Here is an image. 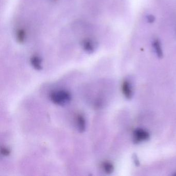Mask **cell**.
<instances>
[{"instance_id": "6da1fadb", "label": "cell", "mask_w": 176, "mask_h": 176, "mask_svg": "<svg viewBox=\"0 0 176 176\" xmlns=\"http://www.w3.org/2000/svg\"><path fill=\"white\" fill-rule=\"evenodd\" d=\"M50 99L55 104L63 106L70 102L72 95L67 90L60 89L51 92L50 94Z\"/></svg>"}, {"instance_id": "7a4b0ae2", "label": "cell", "mask_w": 176, "mask_h": 176, "mask_svg": "<svg viewBox=\"0 0 176 176\" xmlns=\"http://www.w3.org/2000/svg\"><path fill=\"white\" fill-rule=\"evenodd\" d=\"M149 134L147 131L142 129H137L134 132L133 138L136 143H141L149 138Z\"/></svg>"}, {"instance_id": "3957f363", "label": "cell", "mask_w": 176, "mask_h": 176, "mask_svg": "<svg viewBox=\"0 0 176 176\" xmlns=\"http://www.w3.org/2000/svg\"><path fill=\"white\" fill-rule=\"evenodd\" d=\"M76 124L78 131L83 132L85 131L86 128V120L84 116L81 114H78L76 116Z\"/></svg>"}, {"instance_id": "277c9868", "label": "cell", "mask_w": 176, "mask_h": 176, "mask_svg": "<svg viewBox=\"0 0 176 176\" xmlns=\"http://www.w3.org/2000/svg\"><path fill=\"white\" fill-rule=\"evenodd\" d=\"M122 92L124 96L127 99H130L132 97V89L131 84L127 81L123 82L121 86Z\"/></svg>"}, {"instance_id": "5b68a950", "label": "cell", "mask_w": 176, "mask_h": 176, "mask_svg": "<svg viewBox=\"0 0 176 176\" xmlns=\"http://www.w3.org/2000/svg\"><path fill=\"white\" fill-rule=\"evenodd\" d=\"M82 46L83 49L88 53L93 52L95 49V45L93 41L89 39H86L82 41Z\"/></svg>"}, {"instance_id": "8992f818", "label": "cell", "mask_w": 176, "mask_h": 176, "mask_svg": "<svg viewBox=\"0 0 176 176\" xmlns=\"http://www.w3.org/2000/svg\"><path fill=\"white\" fill-rule=\"evenodd\" d=\"M30 62L32 67L36 70H41L42 69V61L39 56H32L30 59Z\"/></svg>"}, {"instance_id": "52a82bcc", "label": "cell", "mask_w": 176, "mask_h": 176, "mask_svg": "<svg viewBox=\"0 0 176 176\" xmlns=\"http://www.w3.org/2000/svg\"><path fill=\"white\" fill-rule=\"evenodd\" d=\"M16 40L18 42L22 44L24 42L26 38V34L24 29H19L17 30L16 34Z\"/></svg>"}, {"instance_id": "ba28073f", "label": "cell", "mask_w": 176, "mask_h": 176, "mask_svg": "<svg viewBox=\"0 0 176 176\" xmlns=\"http://www.w3.org/2000/svg\"><path fill=\"white\" fill-rule=\"evenodd\" d=\"M102 168L105 173L108 174L112 173L114 171V165L111 162L109 161H105L102 163Z\"/></svg>"}, {"instance_id": "9c48e42d", "label": "cell", "mask_w": 176, "mask_h": 176, "mask_svg": "<svg viewBox=\"0 0 176 176\" xmlns=\"http://www.w3.org/2000/svg\"><path fill=\"white\" fill-rule=\"evenodd\" d=\"M153 47L156 51V53L157 54V56L161 58L163 56V51L162 50L161 44L160 41L158 40H156L153 42Z\"/></svg>"}, {"instance_id": "30bf717a", "label": "cell", "mask_w": 176, "mask_h": 176, "mask_svg": "<svg viewBox=\"0 0 176 176\" xmlns=\"http://www.w3.org/2000/svg\"><path fill=\"white\" fill-rule=\"evenodd\" d=\"M1 153L3 156H8L10 153V150L8 147H2L1 148Z\"/></svg>"}, {"instance_id": "8fae6325", "label": "cell", "mask_w": 176, "mask_h": 176, "mask_svg": "<svg viewBox=\"0 0 176 176\" xmlns=\"http://www.w3.org/2000/svg\"><path fill=\"white\" fill-rule=\"evenodd\" d=\"M147 20L148 21V22L152 23V22H154L155 18H154V16H153L152 15H149L147 17Z\"/></svg>"}]
</instances>
